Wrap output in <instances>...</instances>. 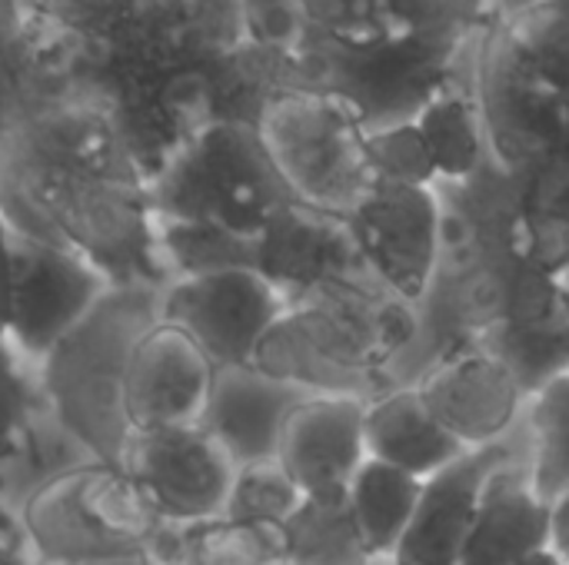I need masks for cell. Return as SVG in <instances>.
<instances>
[{
	"label": "cell",
	"mask_w": 569,
	"mask_h": 565,
	"mask_svg": "<svg viewBox=\"0 0 569 565\" xmlns=\"http://www.w3.org/2000/svg\"><path fill=\"white\" fill-rule=\"evenodd\" d=\"M257 133L290 196L303 206L350 216L377 186L367 130L330 93L277 90L257 117Z\"/></svg>",
	"instance_id": "cell-7"
},
{
	"label": "cell",
	"mask_w": 569,
	"mask_h": 565,
	"mask_svg": "<svg viewBox=\"0 0 569 565\" xmlns=\"http://www.w3.org/2000/svg\"><path fill=\"white\" fill-rule=\"evenodd\" d=\"M520 565H569L557 549H543V553H537V556H530L527 563H520Z\"/></svg>",
	"instance_id": "cell-37"
},
{
	"label": "cell",
	"mask_w": 569,
	"mask_h": 565,
	"mask_svg": "<svg viewBox=\"0 0 569 565\" xmlns=\"http://www.w3.org/2000/svg\"><path fill=\"white\" fill-rule=\"evenodd\" d=\"M160 523L123 470L87 460L27 496L20 533L43 565H120L147 559Z\"/></svg>",
	"instance_id": "cell-6"
},
{
	"label": "cell",
	"mask_w": 569,
	"mask_h": 565,
	"mask_svg": "<svg viewBox=\"0 0 569 565\" xmlns=\"http://www.w3.org/2000/svg\"><path fill=\"white\" fill-rule=\"evenodd\" d=\"M543 549H553V506L537 496L530 470L497 466L480 490L460 565H520Z\"/></svg>",
	"instance_id": "cell-18"
},
{
	"label": "cell",
	"mask_w": 569,
	"mask_h": 565,
	"mask_svg": "<svg viewBox=\"0 0 569 565\" xmlns=\"http://www.w3.org/2000/svg\"><path fill=\"white\" fill-rule=\"evenodd\" d=\"M530 430L533 490L543 503L557 506L569 493V373L530 400Z\"/></svg>",
	"instance_id": "cell-28"
},
{
	"label": "cell",
	"mask_w": 569,
	"mask_h": 565,
	"mask_svg": "<svg viewBox=\"0 0 569 565\" xmlns=\"http://www.w3.org/2000/svg\"><path fill=\"white\" fill-rule=\"evenodd\" d=\"M413 310L390 290H373L360 276L327 283L290 303L263 336L253 370L290 390L317 396H363L383 366L413 336Z\"/></svg>",
	"instance_id": "cell-2"
},
{
	"label": "cell",
	"mask_w": 569,
	"mask_h": 565,
	"mask_svg": "<svg viewBox=\"0 0 569 565\" xmlns=\"http://www.w3.org/2000/svg\"><path fill=\"white\" fill-rule=\"evenodd\" d=\"M423 493V480L367 460L347 486V506L373 559H393Z\"/></svg>",
	"instance_id": "cell-23"
},
{
	"label": "cell",
	"mask_w": 569,
	"mask_h": 565,
	"mask_svg": "<svg viewBox=\"0 0 569 565\" xmlns=\"http://www.w3.org/2000/svg\"><path fill=\"white\" fill-rule=\"evenodd\" d=\"M557 276H560V283H563V290H567V296H569V256H567V263L557 270Z\"/></svg>",
	"instance_id": "cell-38"
},
{
	"label": "cell",
	"mask_w": 569,
	"mask_h": 565,
	"mask_svg": "<svg viewBox=\"0 0 569 565\" xmlns=\"http://www.w3.org/2000/svg\"><path fill=\"white\" fill-rule=\"evenodd\" d=\"M347 220L367 270H373L393 296L417 303L430 290L443 243L437 186L377 180L370 196Z\"/></svg>",
	"instance_id": "cell-12"
},
{
	"label": "cell",
	"mask_w": 569,
	"mask_h": 565,
	"mask_svg": "<svg viewBox=\"0 0 569 565\" xmlns=\"http://www.w3.org/2000/svg\"><path fill=\"white\" fill-rule=\"evenodd\" d=\"M490 27L503 33L523 67L569 97V0H540Z\"/></svg>",
	"instance_id": "cell-27"
},
{
	"label": "cell",
	"mask_w": 569,
	"mask_h": 565,
	"mask_svg": "<svg viewBox=\"0 0 569 565\" xmlns=\"http://www.w3.org/2000/svg\"><path fill=\"white\" fill-rule=\"evenodd\" d=\"M157 223L257 240L293 200L257 123L217 120L190 137L147 183Z\"/></svg>",
	"instance_id": "cell-5"
},
{
	"label": "cell",
	"mask_w": 569,
	"mask_h": 565,
	"mask_svg": "<svg viewBox=\"0 0 569 565\" xmlns=\"http://www.w3.org/2000/svg\"><path fill=\"white\" fill-rule=\"evenodd\" d=\"M287 565H370L357 523L343 496H303L300 509L283 523Z\"/></svg>",
	"instance_id": "cell-26"
},
{
	"label": "cell",
	"mask_w": 569,
	"mask_h": 565,
	"mask_svg": "<svg viewBox=\"0 0 569 565\" xmlns=\"http://www.w3.org/2000/svg\"><path fill=\"white\" fill-rule=\"evenodd\" d=\"M30 386L23 380V360L0 340V463L17 460L30 440Z\"/></svg>",
	"instance_id": "cell-32"
},
{
	"label": "cell",
	"mask_w": 569,
	"mask_h": 565,
	"mask_svg": "<svg viewBox=\"0 0 569 565\" xmlns=\"http://www.w3.org/2000/svg\"><path fill=\"white\" fill-rule=\"evenodd\" d=\"M367 150L377 180L403 186H437V163L417 123H400L380 133H367Z\"/></svg>",
	"instance_id": "cell-31"
},
{
	"label": "cell",
	"mask_w": 569,
	"mask_h": 565,
	"mask_svg": "<svg viewBox=\"0 0 569 565\" xmlns=\"http://www.w3.org/2000/svg\"><path fill=\"white\" fill-rule=\"evenodd\" d=\"M480 27L380 43L313 40L297 60L270 70V90H320L353 110L367 133L413 123L443 90Z\"/></svg>",
	"instance_id": "cell-3"
},
{
	"label": "cell",
	"mask_w": 569,
	"mask_h": 565,
	"mask_svg": "<svg viewBox=\"0 0 569 565\" xmlns=\"http://www.w3.org/2000/svg\"><path fill=\"white\" fill-rule=\"evenodd\" d=\"M363 443L367 460L397 466L417 480L437 476L467 453V446L433 420L417 386L390 390L367 403Z\"/></svg>",
	"instance_id": "cell-20"
},
{
	"label": "cell",
	"mask_w": 569,
	"mask_h": 565,
	"mask_svg": "<svg viewBox=\"0 0 569 565\" xmlns=\"http://www.w3.org/2000/svg\"><path fill=\"white\" fill-rule=\"evenodd\" d=\"M287 393L290 386H280L260 376L257 370H217L210 406L200 426L220 436L240 460V466L257 460H277L280 426L297 406H277L287 400Z\"/></svg>",
	"instance_id": "cell-21"
},
{
	"label": "cell",
	"mask_w": 569,
	"mask_h": 565,
	"mask_svg": "<svg viewBox=\"0 0 569 565\" xmlns=\"http://www.w3.org/2000/svg\"><path fill=\"white\" fill-rule=\"evenodd\" d=\"M477 3V13H480V23L490 27V23H503L517 13H523L527 7L540 3V0H473Z\"/></svg>",
	"instance_id": "cell-34"
},
{
	"label": "cell",
	"mask_w": 569,
	"mask_h": 565,
	"mask_svg": "<svg viewBox=\"0 0 569 565\" xmlns=\"http://www.w3.org/2000/svg\"><path fill=\"white\" fill-rule=\"evenodd\" d=\"M290 300L253 266L180 276L160 290V323L183 330L217 370H253V356Z\"/></svg>",
	"instance_id": "cell-9"
},
{
	"label": "cell",
	"mask_w": 569,
	"mask_h": 565,
	"mask_svg": "<svg viewBox=\"0 0 569 565\" xmlns=\"http://www.w3.org/2000/svg\"><path fill=\"white\" fill-rule=\"evenodd\" d=\"M50 57L110 113L150 183L217 120L273 97L243 0H23Z\"/></svg>",
	"instance_id": "cell-1"
},
{
	"label": "cell",
	"mask_w": 569,
	"mask_h": 565,
	"mask_svg": "<svg viewBox=\"0 0 569 565\" xmlns=\"http://www.w3.org/2000/svg\"><path fill=\"white\" fill-rule=\"evenodd\" d=\"M217 366L177 326L153 323L130 350L123 373V420L133 433L200 426Z\"/></svg>",
	"instance_id": "cell-13"
},
{
	"label": "cell",
	"mask_w": 569,
	"mask_h": 565,
	"mask_svg": "<svg viewBox=\"0 0 569 565\" xmlns=\"http://www.w3.org/2000/svg\"><path fill=\"white\" fill-rule=\"evenodd\" d=\"M10 300H13V230L0 213V340L10 330Z\"/></svg>",
	"instance_id": "cell-33"
},
{
	"label": "cell",
	"mask_w": 569,
	"mask_h": 565,
	"mask_svg": "<svg viewBox=\"0 0 569 565\" xmlns=\"http://www.w3.org/2000/svg\"><path fill=\"white\" fill-rule=\"evenodd\" d=\"M417 390L433 420L467 450L497 446L527 403L507 366L477 340L447 350Z\"/></svg>",
	"instance_id": "cell-16"
},
{
	"label": "cell",
	"mask_w": 569,
	"mask_h": 565,
	"mask_svg": "<svg viewBox=\"0 0 569 565\" xmlns=\"http://www.w3.org/2000/svg\"><path fill=\"white\" fill-rule=\"evenodd\" d=\"M300 503H303V493L287 476V470L277 460H257V463L240 466L227 516L247 519V523L283 526L300 509Z\"/></svg>",
	"instance_id": "cell-30"
},
{
	"label": "cell",
	"mask_w": 569,
	"mask_h": 565,
	"mask_svg": "<svg viewBox=\"0 0 569 565\" xmlns=\"http://www.w3.org/2000/svg\"><path fill=\"white\" fill-rule=\"evenodd\" d=\"M123 473L167 523H207L227 516L240 460L207 426L133 433Z\"/></svg>",
	"instance_id": "cell-10"
},
{
	"label": "cell",
	"mask_w": 569,
	"mask_h": 565,
	"mask_svg": "<svg viewBox=\"0 0 569 565\" xmlns=\"http://www.w3.org/2000/svg\"><path fill=\"white\" fill-rule=\"evenodd\" d=\"M553 549L569 563V493L553 506Z\"/></svg>",
	"instance_id": "cell-36"
},
{
	"label": "cell",
	"mask_w": 569,
	"mask_h": 565,
	"mask_svg": "<svg viewBox=\"0 0 569 565\" xmlns=\"http://www.w3.org/2000/svg\"><path fill=\"white\" fill-rule=\"evenodd\" d=\"M413 123L420 127L430 147L440 180L463 183L480 173L490 143H487V127L477 93H467L453 83Z\"/></svg>",
	"instance_id": "cell-24"
},
{
	"label": "cell",
	"mask_w": 569,
	"mask_h": 565,
	"mask_svg": "<svg viewBox=\"0 0 569 565\" xmlns=\"http://www.w3.org/2000/svg\"><path fill=\"white\" fill-rule=\"evenodd\" d=\"M490 320L513 323V326H550L567 323L569 296L553 270H540L530 263H513V270L503 276L497 313Z\"/></svg>",
	"instance_id": "cell-29"
},
{
	"label": "cell",
	"mask_w": 569,
	"mask_h": 565,
	"mask_svg": "<svg viewBox=\"0 0 569 565\" xmlns=\"http://www.w3.org/2000/svg\"><path fill=\"white\" fill-rule=\"evenodd\" d=\"M510 463L503 446L467 450L457 463L423 480L417 513L393 553V565H460L487 476Z\"/></svg>",
	"instance_id": "cell-17"
},
{
	"label": "cell",
	"mask_w": 569,
	"mask_h": 565,
	"mask_svg": "<svg viewBox=\"0 0 569 565\" xmlns=\"http://www.w3.org/2000/svg\"><path fill=\"white\" fill-rule=\"evenodd\" d=\"M110 290V280L80 253L13 233V300L7 343L20 360L40 366Z\"/></svg>",
	"instance_id": "cell-11"
},
{
	"label": "cell",
	"mask_w": 569,
	"mask_h": 565,
	"mask_svg": "<svg viewBox=\"0 0 569 565\" xmlns=\"http://www.w3.org/2000/svg\"><path fill=\"white\" fill-rule=\"evenodd\" d=\"M160 323V290H110L90 316L40 363L57 423L90 460L123 470L130 430L123 420V373L133 343Z\"/></svg>",
	"instance_id": "cell-4"
},
{
	"label": "cell",
	"mask_w": 569,
	"mask_h": 565,
	"mask_svg": "<svg viewBox=\"0 0 569 565\" xmlns=\"http://www.w3.org/2000/svg\"><path fill=\"white\" fill-rule=\"evenodd\" d=\"M477 103L503 173L520 176L569 153V97L520 63L497 27H483Z\"/></svg>",
	"instance_id": "cell-8"
},
{
	"label": "cell",
	"mask_w": 569,
	"mask_h": 565,
	"mask_svg": "<svg viewBox=\"0 0 569 565\" xmlns=\"http://www.w3.org/2000/svg\"><path fill=\"white\" fill-rule=\"evenodd\" d=\"M473 340L507 366L527 403L569 373V320L550 326H513L490 320Z\"/></svg>",
	"instance_id": "cell-25"
},
{
	"label": "cell",
	"mask_w": 569,
	"mask_h": 565,
	"mask_svg": "<svg viewBox=\"0 0 569 565\" xmlns=\"http://www.w3.org/2000/svg\"><path fill=\"white\" fill-rule=\"evenodd\" d=\"M313 40L380 43L483 27L473 0H297Z\"/></svg>",
	"instance_id": "cell-19"
},
{
	"label": "cell",
	"mask_w": 569,
	"mask_h": 565,
	"mask_svg": "<svg viewBox=\"0 0 569 565\" xmlns=\"http://www.w3.org/2000/svg\"><path fill=\"white\" fill-rule=\"evenodd\" d=\"M253 270L297 303L327 283L360 276L367 263L347 216L290 200L253 240Z\"/></svg>",
	"instance_id": "cell-14"
},
{
	"label": "cell",
	"mask_w": 569,
	"mask_h": 565,
	"mask_svg": "<svg viewBox=\"0 0 569 565\" xmlns=\"http://www.w3.org/2000/svg\"><path fill=\"white\" fill-rule=\"evenodd\" d=\"M147 565H287V533L273 523H160Z\"/></svg>",
	"instance_id": "cell-22"
},
{
	"label": "cell",
	"mask_w": 569,
	"mask_h": 565,
	"mask_svg": "<svg viewBox=\"0 0 569 565\" xmlns=\"http://www.w3.org/2000/svg\"><path fill=\"white\" fill-rule=\"evenodd\" d=\"M0 565H43L37 556H33V549L27 546V539H23L20 526H17L10 536H3V539H0Z\"/></svg>",
	"instance_id": "cell-35"
},
{
	"label": "cell",
	"mask_w": 569,
	"mask_h": 565,
	"mask_svg": "<svg viewBox=\"0 0 569 565\" xmlns=\"http://www.w3.org/2000/svg\"><path fill=\"white\" fill-rule=\"evenodd\" d=\"M363 396H310L300 400L277 436V463L303 496H343L357 470L367 463Z\"/></svg>",
	"instance_id": "cell-15"
}]
</instances>
